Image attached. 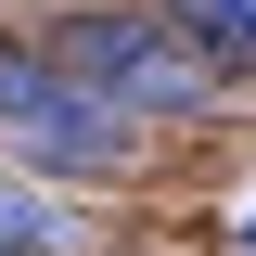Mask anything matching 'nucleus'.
<instances>
[{
  "mask_svg": "<svg viewBox=\"0 0 256 256\" xmlns=\"http://www.w3.org/2000/svg\"><path fill=\"white\" fill-rule=\"evenodd\" d=\"M52 64L102 102V116H205V102H218V64L192 52L166 13H64Z\"/></svg>",
  "mask_w": 256,
  "mask_h": 256,
  "instance_id": "nucleus-1",
  "label": "nucleus"
},
{
  "mask_svg": "<svg viewBox=\"0 0 256 256\" xmlns=\"http://www.w3.org/2000/svg\"><path fill=\"white\" fill-rule=\"evenodd\" d=\"M0 141L26 166H64V180H116L128 166V128L102 116L52 52H26V38H0Z\"/></svg>",
  "mask_w": 256,
  "mask_h": 256,
  "instance_id": "nucleus-2",
  "label": "nucleus"
},
{
  "mask_svg": "<svg viewBox=\"0 0 256 256\" xmlns=\"http://www.w3.org/2000/svg\"><path fill=\"white\" fill-rule=\"evenodd\" d=\"M166 26H180L205 64H244L256 77V0H166Z\"/></svg>",
  "mask_w": 256,
  "mask_h": 256,
  "instance_id": "nucleus-3",
  "label": "nucleus"
},
{
  "mask_svg": "<svg viewBox=\"0 0 256 256\" xmlns=\"http://www.w3.org/2000/svg\"><path fill=\"white\" fill-rule=\"evenodd\" d=\"M0 256H77V218H64L52 192L0 180Z\"/></svg>",
  "mask_w": 256,
  "mask_h": 256,
  "instance_id": "nucleus-4",
  "label": "nucleus"
},
{
  "mask_svg": "<svg viewBox=\"0 0 256 256\" xmlns=\"http://www.w3.org/2000/svg\"><path fill=\"white\" fill-rule=\"evenodd\" d=\"M244 230H256V218H244Z\"/></svg>",
  "mask_w": 256,
  "mask_h": 256,
  "instance_id": "nucleus-5",
  "label": "nucleus"
}]
</instances>
